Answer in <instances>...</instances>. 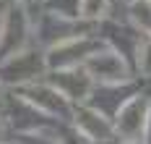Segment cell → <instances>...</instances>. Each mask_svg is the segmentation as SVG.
I'll return each instance as SVG.
<instances>
[{"instance_id": "cell-5", "label": "cell", "mask_w": 151, "mask_h": 144, "mask_svg": "<svg viewBox=\"0 0 151 144\" xmlns=\"http://www.w3.org/2000/svg\"><path fill=\"white\" fill-rule=\"evenodd\" d=\"M138 71L151 76V37H146L138 47Z\"/></svg>"}, {"instance_id": "cell-4", "label": "cell", "mask_w": 151, "mask_h": 144, "mask_svg": "<svg viewBox=\"0 0 151 144\" xmlns=\"http://www.w3.org/2000/svg\"><path fill=\"white\" fill-rule=\"evenodd\" d=\"M109 13V0H78V16L86 21H99Z\"/></svg>"}, {"instance_id": "cell-2", "label": "cell", "mask_w": 151, "mask_h": 144, "mask_svg": "<svg viewBox=\"0 0 151 144\" xmlns=\"http://www.w3.org/2000/svg\"><path fill=\"white\" fill-rule=\"evenodd\" d=\"M76 126L81 128V134H86L89 139H107L112 126L96 110H78L76 113Z\"/></svg>"}, {"instance_id": "cell-1", "label": "cell", "mask_w": 151, "mask_h": 144, "mask_svg": "<svg viewBox=\"0 0 151 144\" xmlns=\"http://www.w3.org/2000/svg\"><path fill=\"white\" fill-rule=\"evenodd\" d=\"M89 68L91 73L99 81H109V84H117V81H128L130 73L122 63V58L117 52H91L89 55Z\"/></svg>"}, {"instance_id": "cell-6", "label": "cell", "mask_w": 151, "mask_h": 144, "mask_svg": "<svg viewBox=\"0 0 151 144\" xmlns=\"http://www.w3.org/2000/svg\"><path fill=\"white\" fill-rule=\"evenodd\" d=\"M18 144H55L52 139H42V136H34V134H24Z\"/></svg>"}, {"instance_id": "cell-3", "label": "cell", "mask_w": 151, "mask_h": 144, "mask_svg": "<svg viewBox=\"0 0 151 144\" xmlns=\"http://www.w3.org/2000/svg\"><path fill=\"white\" fill-rule=\"evenodd\" d=\"M143 126V102L141 100H130L117 110V128L128 136H136Z\"/></svg>"}]
</instances>
